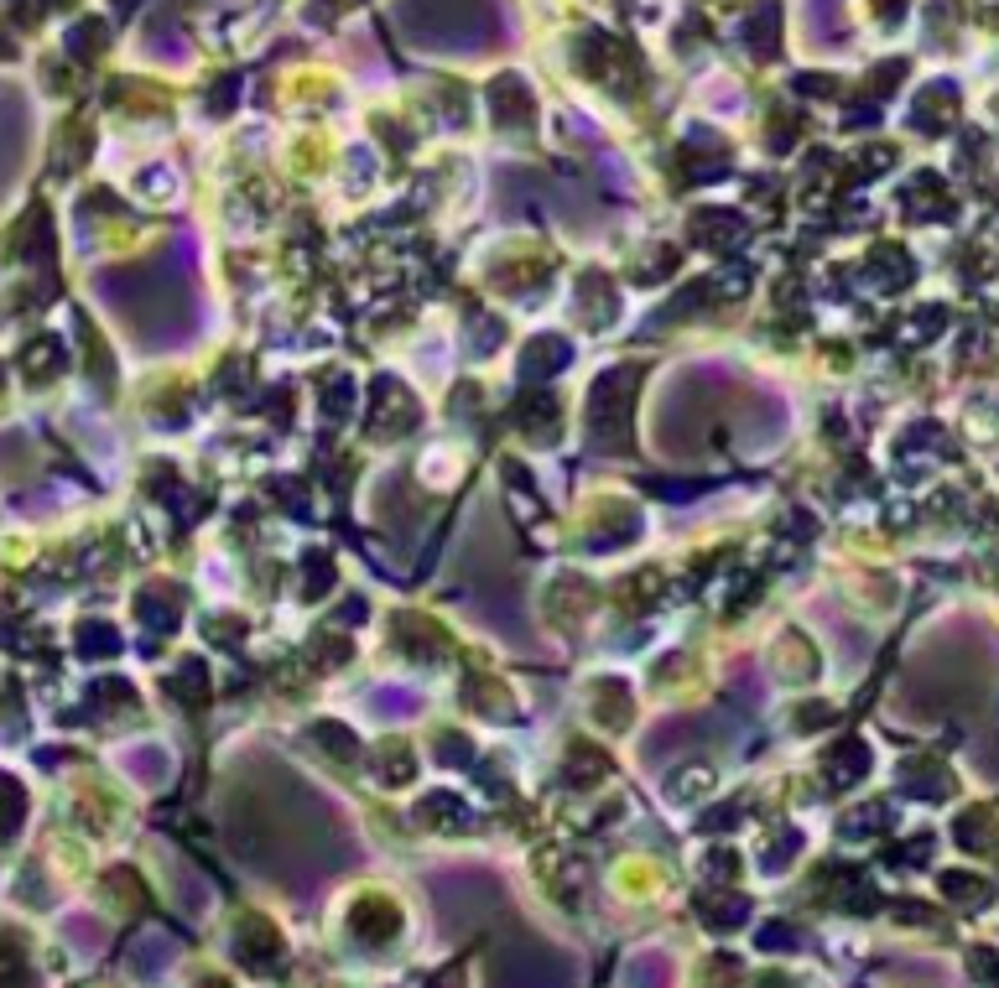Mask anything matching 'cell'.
<instances>
[{"label": "cell", "mask_w": 999, "mask_h": 988, "mask_svg": "<svg viewBox=\"0 0 999 988\" xmlns=\"http://www.w3.org/2000/svg\"><path fill=\"white\" fill-rule=\"evenodd\" d=\"M880 6H886V21H896V17H901L906 0H874V11H880Z\"/></svg>", "instance_id": "6da1fadb"}]
</instances>
